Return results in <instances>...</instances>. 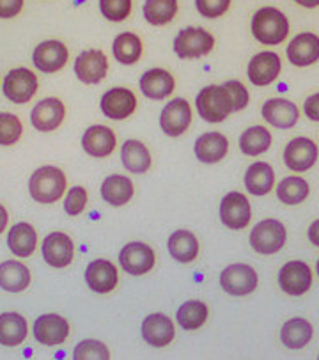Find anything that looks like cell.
I'll return each mask as SVG.
<instances>
[{
    "label": "cell",
    "instance_id": "10",
    "mask_svg": "<svg viewBox=\"0 0 319 360\" xmlns=\"http://www.w3.org/2000/svg\"><path fill=\"white\" fill-rule=\"evenodd\" d=\"M318 144L312 139L297 137L284 149V164L291 172H305L318 162Z\"/></svg>",
    "mask_w": 319,
    "mask_h": 360
},
{
    "label": "cell",
    "instance_id": "14",
    "mask_svg": "<svg viewBox=\"0 0 319 360\" xmlns=\"http://www.w3.org/2000/svg\"><path fill=\"white\" fill-rule=\"evenodd\" d=\"M108 71V60L101 50H86L74 59V75L82 84H100Z\"/></svg>",
    "mask_w": 319,
    "mask_h": 360
},
{
    "label": "cell",
    "instance_id": "21",
    "mask_svg": "<svg viewBox=\"0 0 319 360\" xmlns=\"http://www.w3.org/2000/svg\"><path fill=\"white\" fill-rule=\"evenodd\" d=\"M142 338L148 345L155 346V348H164V346L171 345L176 338V328L172 319L169 316L162 314V312L149 314L142 321Z\"/></svg>",
    "mask_w": 319,
    "mask_h": 360
},
{
    "label": "cell",
    "instance_id": "30",
    "mask_svg": "<svg viewBox=\"0 0 319 360\" xmlns=\"http://www.w3.org/2000/svg\"><path fill=\"white\" fill-rule=\"evenodd\" d=\"M30 284V271L16 259L4 261L0 264V288L9 293H22Z\"/></svg>",
    "mask_w": 319,
    "mask_h": 360
},
{
    "label": "cell",
    "instance_id": "41",
    "mask_svg": "<svg viewBox=\"0 0 319 360\" xmlns=\"http://www.w3.org/2000/svg\"><path fill=\"white\" fill-rule=\"evenodd\" d=\"M74 360H108L110 352L107 346L96 339H86V341L78 342L73 352Z\"/></svg>",
    "mask_w": 319,
    "mask_h": 360
},
{
    "label": "cell",
    "instance_id": "33",
    "mask_svg": "<svg viewBox=\"0 0 319 360\" xmlns=\"http://www.w3.org/2000/svg\"><path fill=\"white\" fill-rule=\"evenodd\" d=\"M37 233L30 224L20 222L9 229L8 247L16 257H30L36 250Z\"/></svg>",
    "mask_w": 319,
    "mask_h": 360
},
{
    "label": "cell",
    "instance_id": "22",
    "mask_svg": "<svg viewBox=\"0 0 319 360\" xmlns=\"http://www.w3.org/2000/svg\"><path fill=\"white\" fill-rule=\"evenodd\" d=\"M138 87H141L142 94L152 101L165 100L171 96L176 89V80L167 70L162 68H152L148 70L138 80Z\"/></svg>",
    "mask_w": 319,
    "mask_h": 360
},
{
    "label": "cell",
    "instance_id": "27",
    "mask_svg": "<svg viewBox=\"0 0 319 360\" xmlns=\"http://www.w3.org/2000/svg\"><path fill=\"white\" fill-rule=\"evenodd\" d=\"M135 186L128 176L123 174H110L101 183V197L103 201L110 206H124L134 199Z\"/></svg>",
    "mask_w": 319,
    "mask_h": 360
},
{
    "label": "cell",
    "instance_id": "35",
    "mask_svg": "<svg viewBox=\"0 0 319 360\" xmlns=\"http://www.w3.org/2000/svg\"><path fill=\"white\" fill-rule=\"evenodd\" d=\"M112 52H114L117 63L124 64V66H131V64L138 63L142 56L141 37L134 32L117 34L114 43H112Z\"/></svg>",
    "mask_w": 319,
    "mask_h": 360
},
{
    "label": "cell",
    "instance_id": "46",
    "mask_svg": "<svg viewBox=\"0 0 319 360\" xmlns=\"http://www.w3.org/2000/svg\"><path fill=\"white\" fill-rule=\"evenodd\" d=\"M23 8V0H0V18H15Z\"/></svg>",
    "mask_w": 319,
    "mask_h": 360
},
{
    "label": "cell",
    "instance_id": "42",
    "mask_svg": "<svg viewBox=\"0 0 319 360\" xmlns=\"http://www.w3.org/2000/svg\"><path fill=\"white\" fill-rule=\"evenodd\" d=\"M100 9L110 22H124L131 13V0H100Z\"/></svg>",
    "mask_w": 319,
    "mask_h": 360
},
{
    "label": "cell",
    "instance_id": "52",
    "mask_svg": "<svg viewBox=\"0 0 319 360\" xmlns=\"http://www.w3.org/2000/svg\"><path fill=\"white\" fill-rule=\"evenodd\" d=\"M318 359H319V356H318Z\"/></svg>",
    "mask_w": 319,
    "mask_h": 360
},
{
    "label": "cell",
    "instance_id": "1",
    "mask_svg": "<svg viewBox=\"0 0 319 360\" xmlns=\"http://www.w3.org/2000/svg\"><path fill=\"white\" fill-rule=\"evenodd\" d=\"M66 185V174L59 167L45 165L32 172L29 179V192L30 197L39 205H53L64 195Z\"/></svg>",
    "mask_w": 319,
    "mask_h": 360
},
{
    "label": "cell",
    "instance_id": "37",
    "mask_svg": "<svg viewBox=\"0 0 319 360\" xmlns=\"http://www.w3.org/2000/svg\"><path fill=\"white\" fill-rule=\"evenodd\" d=\"M271 134L264 127H250L240 137V149L247 156H259L271 146Z\"/></svg>",
    "mask_w": 319,
    "mask_h": 360
},
{
    "label": "cell",
    "instance_id": "4",
    "mask_svg": "<svg viewBox=\"0 0 319 360\" xmlns=\"http://www.w3.org/2000/svg\"><path fill=\"white\" fill-rule=\"evenodd\" d=\"M215 46V37L202 27H186L174 39V53L178 59H201Z\"/></svg>",
    "mask_w": 319,
    "mask_h": 360
},
{
    "label": "cell",
    "instance_id": "29",
    "mask_svg": "<svg viewBox=\"0 0 319 360\" xmlns=\"http://www.w3.org/2000/svg\"><path fill=\"white\" fill-rule=\"evenodd\" d=\"M245 188L252 195H266L275 186V171L268 162H256L245 172Z\"/></svg>",
    "mask_w": 319,
    "mask_h": 360
},
{
    "label": "cell",
    "instance_id": "45",
    "mask_svg": "<svg viewBox=\"0 0 319 360\" xmlns=\"http://www.w3.org/2000/svg\"><path fill=\"white\" fill-rule=\"evenodd\" d=\"M223 86L227 87V91L230 93V98H233V103H234V112H240L249 105L250 101V94L249 89L243 86L240 80H227Z\"/></svg>",
    "mask_w": 319,
    "mask_h": 360
},
{
    "label": "cell",
    "instance_id": "39",
    "mask_svg": "<svg viewBox=\"0 0 319 360\" xmlns=\"http://www.w3.org/2000/svg\"><path fill=\"white\" fill-rule=\"evenodd\" d=\"M178 15V0H145L144 18L149 25H167Z\"/></svg>",
    "mask_w": 319,
    "mask_h": 360
},
{
    "label": "cell",
    "instance_id": "31",
    "mask_svg": "<svg viewBox=\"0 0 319 360\" xmlns=\"http://www.w3.org/2000/svg\"><path fill=\"white\" fill-rule=\"evenodd\" d=\"M169 254L178 263H192L199 256V242L192 231L178 229L171 234L167 242Z\"/></svg>",
    "mask_w": 319,
    "mask_h": 360
},
{
    "label": "cell",
    "instance_id": "13",
    "mask_svg": "<svg viewBox=\"0 0 319 360\" xmlns=\"http://www.w3.org/2000/svg\"><path fill=\"white\" fill-rule=\"evenodd\" d=\"M100 107L108 119L123 121L137 110V98L128 87H112L101 96Z\"/></svg>",
    "mask_w": 319,
    "mask_h": 360
},
{
    "label": "cell",
    "instance_id": "11",
    "mask_svg": "<svg viewBox=\"0 0 319 360\" xmlns=\"http://www.w3.org/2000/svg\"><path fill=\"white\" fill-rule=\"evenodd\" d=\"M155 250L142 242H131L121 249L119 252V263L126 274L134 275V277H141V275L148 274L155 266Z\"/></svg>",
    "mask_w": 319,
    "mask_h": 360
},
{
    "label": "cell",
    "instance_id": "43",
    "mask_svg": "<svg viewBox=\"0 0 319 360\" xmlns=\"http://www.w3.org/2000/svg\"><path fill=\"white\" fill-rule=\"evenodd\" d=\"M87 201V190L84 186H73L70 188V192L66 193V199H64V212L70 217H77L86 210Z\"/></svg>",
    "mask_w": 319,
    "mask_h": 360
},
{
    "label": "cell",
    "instance_id": "8",
    "mask_svg": "<svg viewBox=\"0 0 319 360\" xmlns=\"http://www.w3.org/2000/svg\"><path fill=\"white\" fill-rule=\"evenodd\" d=\"M4 96L13 103H29L37 93V77L29 68H15L4 78Z\"/></svg>",
    "mask_w": 319,
    "mask_h": 360
},
{
    "label": "cell",
    "instance_id": "23",
    "mask_svg": "<svg viewBox=\"0 0 319 360\" xmlns=\"http://www.w3.org/2000/svg\"><path fill=\"white\" fill-rule=\"evenodd\" d=\"M195 158L202 164H219L229 153V141L220 131H206L193 144Z\"/></svg>",
    "mask_w": 319,
    "mask_h": 360
},
{
    "label": "cell",
    "instance_id": "15",
    "mask_svg": "<svg viewBox=\"0 0 319 360\" xmlns=\"http://www.w3.org/2000/svg\"><path fill=\"white\" fill-rule=\"evenodd\" d=\"M66 117V107L59 98H45L37 101L30 112V123L37 131H53L63 124Z\"/></svg>",
    "mask_w": 319,
    "mask_h": 360
},
{
    "label": "cell",
    "instance_id": "50",
    "mask_svg": "<svg viewBox=\"0 0 319 360\" xmlns=\"http://www.w3.org/2000/svg\"><path fill=\"white\" fill-rule=\"evenodd\" d=\"M294 2H297V4H300V6H304V8H308V9L318 8V6H319V0H294Z\"/></svg>",
    "mask_w": 319,
    "mask_h": 360
},
{
    "label": "cell",
    "instance_id": "32",
    "mask_svg": "<svg viewBox=\"0 0 319 360\" xmlns=\"http://www.w3.org/2000/svg\"><path fill=\"white\" fill-rule=\"evenodd\" d=\"M29 327L27 319L18 312H4L0 314V345L2 346H20L27 339Z\"/></svg>",
    "mask_w": 319,
    "mask_h": 360
},
{
    "label": "cell",
    "instance_id": "16",
    "mask_svg": "<svg viewBox=\"0 0 319 360\" xmlns=\"http://www.w3.org/2000/svg\"><path fill=\"white\" fill-rule=\"evenodd\" d=\"M280 70H282V63H280V57L277 53L261 52L250 59L247 75H249V80L254 86L266 87L277 80Z\"/></svg>",
    "mask_w": 319,
    "mask_h": 360
},
{
    "label": "cell",
    "instance_id": "51",
    "mask_svg": "<svg viewBox=\"0 0 319 360\" xmlns=\"http://www.w3.org/2000/svg\"><path fill=\"white\" fill-rule=\"evenodd\" d=\"M315 271H318V275H319V259H318V264H315Z\"/></svg>",
    "mask_w": 319,
    "mask_h": 360
},
{
    "label": "cell",
    "instance_id": "2",
    "mask_svg": "<svg viewBox=\"0 0 319 360\" xmlns=\"http://www.w3.org/2000/svg\"><path fill=\"white\" fill-rule=\"evenodd\" d=\"M250 29L259 43L277 46L289 34V22H287V16L277 8H263L254 15Z\"/></svg>",
    "mask_w": 319,
    "mask_h": 360
},
{
    "label": "cell",
    "instance_id": "24",
    "mask_svg": "<svg viewBox=\"0 0 319 360\" xmlns=\"http://www.w3.org/2000/svg\"><path fill=\"white\" fill-rule=\"evenodd\" d=\"M86 283L94 293H110L119 283L117 268L108 259H94L86 268Z\"/></svg>",
    "mask_w": 319,
    "mask_h": 360
},
{
    "label": "cell",
    "instance_id": "25",
    "mask_svg": "<svg viewBox=\"0 0 319 360\" xmlns=\"http://www.w3.org/2000/svg\"><path fill=\"white\" fill-rule=\"evenodd\" d=\"M117 144L115 134L112 128L103 127V124H94L87 128L82 135V148L93 158H107L112 155Z\"/></svg>",
    "mask_w": 319,
    "mask_h": 360
},
{
    "label": "cell",
    "instance_id": "9",
    "mask_svg": "<svg viewBox=\"0 0 319 360\" xmlns=\"http://www.w3.org/2000/svg\"><path fill=\"white\" fill-rule=\"evenodd\" d=\"M192 124V107L185 98L169 101L160 114V128L169 137H179Z\"/></svg>",
    "mask_w": 319,
    "mask_h": 360
},
{
    "label": "cell",
    "instance_id": "28",
    "mask_svg": "<svg viewBox=\"0 0 319 360\" xmlns=\"http://www.w3.org/2000/svg\"><path fill=\"white\" fill-rule=\"evenodd\" d=\"M121 162H123V167L134 174H145L152 164L148 146L137 139H128L121 146Z\"/></svg>",
    "mask_w": 319,
    "mask_h": 360
},
{
    "label": "cell",
    "instance_id": "6",
    "mask_svg": "<svg viewBox=\"0 0 319 360\" xmlns=\"http://www.w3.org/2000/svg\"><path fill=\"white\" fill-rule=\"evenodd\" d=\"M257 283H259L257 271L245 263L229 264L220 274V286L230 297H247L256 291Z\"/></svg>",
    "mask_w": 319,
    "mask_h": 360
},
{
    "label": "cell",
    "instance_id": "36",
    "mask_svg": "<svg viewBox=\"0 0 319 360\" xmlns=\"http://www.w3.org/2000/svg\"><path fill=\"white\" fill-rule=\"evenodd\" d=\"M208 305L201 300H188L178 309L176 319L183 330H197L206 323L208 319Z\"/></svg>",
    "mask_w": 319,
    "mask_h": 360
},
{
    "label": "cell",
    "instance_id": "20",
    "mask_svg": "<svg viewBox=\"0 0 319 360\" xmlns=\"http://www.w3.org/2000/svg\"><path fill=\"white\" fill-rule=\"evenodd\" d=\"M43 257L52 268L70 266L74 256L73 240L66 233H50L43 242Z\"/></svg>",
    "mask_w": 319,
    "mask_h": 360
},
{
    "label": "cell",
    "instance_id": "18",
    "mask_svg": "<svg viewBox=\"0 0 319 360\" xmlns=\"http://www.w3.org/2000/svg\"><path fill=\"white\" fill-rule=\"evenodd\" d=\"M261 114L266 123L278 130H289L298 123V117H300V110L297 105L286 98H271V100L264 101Z\"/></svg>",
    "mask_w": 319,
    "mask_h": 360
},
{
    "label": "cell",
    "instance_id": "19",
    "mask_svg": "<svg viewBox=\"0 0 319 360\" xmlns=\"http://www.w3.org/2000/svg\"><path fill=\"white\" fill-rule=\"evenodd\" d=\"M67 49L64 43L50 39V41H43L34 49L32 63L43 73H57L63 70L67 63Z\"/></svg>",
    "mask_w": 319,
    "mask_h": 360
},
{
    "label": "cell",
    "instance_id": "38",
    "mask_svg": "<svg viewBox=\"0 0 319 360\" xmlns=\"http://www.w3.org/2000/svg\"><path fill=\"white\" fill-rule=\"evenodd\" d=\"M308 192H311L308 183L304 178H300V176L284 178L277 186L278 201L287 206H297L300 202H304L308 197Z\"/></svg>",
    "mask_w": 319,
    "mask_h": 360
},
{
    "label": "cell",
    "instance_id": "49",
    "mask_svg": "<svg viewBox=\"0 0 319 360\" xmlns=\"http://www.w3.org/2000/svg\"><path fill=\"white\" fill-rule=\"evenodd\" d=\"M8 220H9L8 210H6L4 206L0 205V234L4 233L6 227H8Z\"/></svg>",
    "mask_w": 319,
    "mask_h": 360
},
{
    "label": "cell",
    "instance_id": "44",
    "mask_svg": "<svg viewBox=\"0 0 319 360\" xmlns=\"http://www.w3.org/2000/svg\"><path fill=\"white\" fill-rule=\"evenodd\" d=\"M230 6V0H195L197 11L204 18H220L226 15Z\"/></svg>",
    "mask_w": 319,
    "mask_h": 360
},
{
    "label": "cell",
    "instance_id": "34",
    "mask_svg": "<svg viewBox=\"0 0 319 360\" xmlns=\"http://www.w3.org/2000/svg\"><path fill=\"white\" fill-rule=\"evenodd\" d=\"M314 328L304 318H291L280 328V341L289 349H301L311 342Z\"/></svg>",
    "mask_w": 319,
    "mask_h": 360
},
{
    "label": "cell",
    "instance_id": "48",
    "mask_svg": "<svg viewBox=\"0 0 319 360\" xmlns=\"http://www.w3.org/2000/svg\"><path fill=\"white\" fill-rule=\"evenodd\" d=\"M307 236L308 240H311V243H314L315 247H319V219L311 224V227H308L307 231Z\"/></svg>",
    "mask_w": 319,
    "mask_h": 360
},
{
    "label": "cell",
    "instance_id": "17",
    "mask_svg": "<svg viewBox=\"0 0 319 360\" xmlns=\"http://www.w3.org/2000/svg\"><path fill=\"white\" fill-rule=\"evenodd\" d=\"M70 335V323L59 314H41L34 321V338L45 346H59Z\"/></svg>",
    "mask_w": 319,
    "mask_h": 360
},
{
    "label": "cell",
    "instance_id": "7",
    "mask_svg": "<svg viewBox=\"0 0 319 360\" xmlns=\"http://www.w3.org/2000/svg\"><path fill=\"white\" fill-rule=\"evenodd\" d=\"M250 219H252V208L245 193L229 192L220 201V220L227 229H245Z\"/></svg>",
    "mask_w": 319,
    "mask_h": 360
},
{
    "label": "cell",
    "instance_id": "12",
    "mask_svg": "<svg viewBox=\"0 0 319 360\" xmlns=\"http://www.w3.org/2000/svg\"><path fill=\"white\" fill-rule=\"evenodd\" d=\"M278 286L291 297H301L312 286V271L304 261H289L278 271Z\"/></svg>",
    "mask_w": 319,
    "mask_h": 360
},
{
    "label": "cell",
    "instance_id": "5",
    "mask_svg": "<svg viewBox=\"0 0 319 360\" xmlns=\"http://www.w3.org/2000/svg\"><path fill=\"white\" fill-rule=\"evenodd\" d=\"M286 240V226L277 219L263 220L250 233V245L257 254H263V256L277 254L284 247Z\"/></svg>",
    "mask_w": 319,
    "mask_h": 360
},
{
    "label": "cell",
    "instance_id": "40",
    "mask_svg": "<svg viewBox=\"0 0 319 360\" xmlns=\"http://www.w3.org/2000/svg\"><path fill=\"white\" fill-rule=\"evenodd\" d=\"M23 124L18 115L0 112V146H13L22 139Z\"/></svg>",
    "mask_w": 319,
    "mask_h": 360
},
{
    "label": "cell",
    "instance_id": "26",
    "mask_svg": "<svg viewBox=\"0 0 319 360\" xmlns=\"http://www.w3.org/2000/svg\"><path fill=\"white\" fill-rule=\"evenodd\" d=\"M287 59L293 66L305 68L319 60V37L312 32H301L287 45Z\"/></svg>",
    "mask_w": 319,
    "mask_h": 360
},
{
    "label": "cell",
    "instance_id": "3",
    "mask_svg": "<svg viewBox=\"0 0 319 360\" xmlns=\"http://www.w3.org/2000/svg\"><path fill=\"white\" fill-rule=\"evenodd\" d=\"M195 107L199 115L206 123H222L234 112V103L230 93L223 86H208L199 91L195 98Z\"/></svg>",
    "mask_w": 319,
    "mask_h": 360
},
{
    "label": "cell",
    "instance_id": "47",
    "mask_svg": "<svg viewBox=\"0 0 319 360\" xmlns=\"http://www.w3.org/2000/svg\"><path fill=\"white\" fill-rule=\"evenodd\" d=\"M304 112L311 121H315L319 123V93L318 94H312L305 100L304 103Z\"/></svg>",
    "mask_w": 319,
    "mask_h": 360
}]
</instances>
